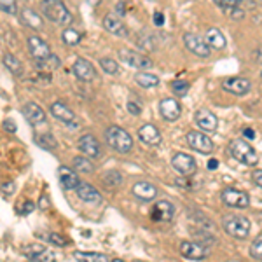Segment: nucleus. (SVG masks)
I'll return each instance as SVG.
<instances>
[{"label":"nucleus","instance_id":"1","mask_svg":"<svg viewBox=\"0 0 262 262\" xmlns=\"http://www.w3.org/2000/svg\"><path fill=\"white\" fill-rule=\"evenodd\" d=\"M40 12L44 18L56 25H70L72 23V12L67 9V6L61 0H42Z\"/></svg>","mask_w":262,"mask_h":262},{"label":"nucleus","instance_id":"2","mask_svg":"<svg viewBox=\"0 0 262 262\" xmlns=\"http://www.w3.org/2000/svg\"><path fill=\"white\" fill-rule=\"evenodd\" d=\"M105 142L107 145L114 149L119 154H128L133 149V138L126 129L119 128V126H111L105 129Z\"/></svg>","mask_w":262,"mask_h":262},{"label":"nucleus","instance_id":"3","mask_svg":"<svg viewBox=\"0 0 262 262\" xmlns=\"http://www.w3.org/2000/svg\"><path fill=\"white\" fill-rule=\"evenodd\" d=\"M229 152L236 161L247 164V166H255V164L259 163V154H257V150L245 140H232L229 143Z\"/></svg>","mask_w":262,"mask_h":262},{"label":"nucleus","instance_id":"4","mask_svg":"<svg viewBox=\"0 0 262 262\" xmlns=\"http://www.w3.org/2000/svg\"><path fill=\"white\" fill-rule=\"evenodd\" d=\"M222 227L229 236L236 239H245L250 234V221L242 215H227L222 219Z\"/></svg>","mask_w":262,"mask_h":262},{"label":"nucleus","instance_id":"5","mask_svg":"<svg viewBox=\"0 0 262 262\" xmlns=\"http://www.w3.org/2000/svg\"><path fill=\"white\" fill-rule=\"evenodd\" d=\"M119 60L122 63H126L128 67H133V69H138V70H149L150 67L154 65L149 56L137 53V51H133V49H121Z\"/></svg>","mask_w":262,"mask_h":262},{"label":"nucleus","instance_id":"6","mask_svg":"<svg viewBox=\"0 0 262 262\" xmlns=\"http://www.w3.org/2000/svg\"><path fill=\"white\" fill-rule=\"evenodd\" d=\"M184 44L192 54H196V56H200V58H208L210 53H212L206 39L198 35V33H184Z\"/></svg>","mask_w":262,"mask_h":262},{"label":"nucleus","instance_id":"7","mask_svg":"<svg viewBox=\"0 0 262 262\" xmlns=\"http://www.w3.org/2000/svg\"><path fill=\"white\" fill-rule=\"evenodd\" d=\"M171 166L175 168V171H179L182 177H192L198 170L196 159L192 156L185 154V152H177L171 158Z\"/></svg>","mask_w":262,"mask_h":262},{"label":"nucleus","instance_id":"8","mask_svg":"<svg viewBox=\"0 0 262 262\" xmlns=\"http://www.w3.org/2000/svg\"><path fill=\"white\" fill-rule=\"evenodd\" d=\"M185 140L192 150L200 152V154H210L213 150V140L203 131H189Z\"/></svg>","mask_w":262,"mask_h":262},{"label":"nucleus","instance_id":"9","mask_svg":"<svg viewBox=\"0 0 262 262\" xmlns=\"http://www.w3.org/2000/svg\"><path fill=\"white\" fill-rule=\"evenodd\" d=\"M221 200L224 205L231 206V208H247L250 205V196L245 191H238V189L226 187L221 192Z\"/></svg>","mask_w":262,"mask_h":262},{"label":"nucleus","instance_id":"10","mask_svg":"<svg viewBox=\"0 0 262 262\" xmlns=\"http://www.w3.org/2000/svg\"><path fill=\"white\" fill-rule=\"evenodd\" d=\"M27 44H28V53H30V56L33 58V60H37V61L48 60L51 54H53V53H51L49 44L44 39H40L39 35L28 37Z\"/></svg>","mask_w":262,"mask_h":262},{"label":"nucleus","instance_id":"11","mask_svg":"<svg viewBox=\"0 0 262 262\" xmlns=\"http://www.w3.org/2000/svg\"><path fill=\"white\" fill-rule=\"evenodd\" d=\"M175 217V206L171 205L170 201L161 200L156 201L154 206L150 210V219L156 222H170Z\"/></svg>","mask_w":262,"mask_h":262},{"label":"nucleus","instance_id":"12","mask_svg":"<svg viewBox=\"0 0 262 262\" xmlns=\"http://www.w3.org/2000/svg\"><path fill=\"white\" fill-rule=\"evenodd\" d=\"M194 121H196V124L200 126L201 131H206V133H215L219 128V119L217 116L208 111V108H200V111H196L194 114Z\"/></svg>","mask_w":262,"mask_h":262},{"label":"nucleus","instance_id":"13","mask_svg":"<svg viewBox=\"0 0 262 262\" xmlns=\"http://www.w3.org/2000/svg\"><path fill=\"white\" fill-rule=\"evenodd\" d=\"M222 88L231 95L236 96H245L248 91L252 90V82L247 77H229L222 82Z\"/></svg>","mask_w":262,"mask_h":262},{"label":"nucleus","instance_id":"14","mask_svg":"<svg viewBox=\"0 0 262 262\" xmlns=\"http://www.w3.org/2000/svg\"><path fill=\"white\" fill-rule=\"evenodd\" d=\"M72 72H74V75L79 81H84V82L93 81L96 75L95 67H93L86 58H75L74 65H72Z\"/></svg>","mask_w":262,"mask_h":262},{"label":"nucleus","instance_id":"15","mask_svg":"<svg viewBox=\"0 0 262 262\" xmlns=\"http://www.w3.org/2000/svg\"><path fill=\"white\" fill-rule=\"evenodd\" d=\"M159 112H161V117L164 121L173 122L180 117L182 107L175 98H163L159 101Z\"/></svg>","mask_w":262,"mask_h":262},{"label":"nucleus","instance_id":"16","mask_svg":"<svg viewBox=\"0 0 262 262\" xmlns=\"http://www.w3.org/2000/svg\"><path fill=\"white\" fill-rule=\"evenodd\" d=\"M77 147L84 156H88V158H91V159L98 158V156L101 154L100 142L96 140L93 135H82V137L77 140Z\"/></svg>","mask_w":262,"mask_h":262},{"label":"nucleus","instance_id":"17","mask_svg":"<svg viewBox=\"0 0 262 262\" xmlns=\"http://www.w3.org/2000/svg\"><path fill=\"white\" fill-rule=\"evenodd\" d=\"M131 192H133V196L140 201H152L156 196H158V187L147 180H140V182H137V184H133Z\"/></svg>","mask_w":262,"mask_h":262},{"label":"nucleus","instance_id":"18","mask_svg":"<svg viewBox=\"0 0 262 262\" xmlns=\"http://www.w3.org/2000/svg\"><path fill=\"white\" fill-rule=\"evenodd\" d=\"M180 253L189 260H201V259H206L208 250H206L203 245L196 243V242H182L180 243Z\"/></svg>","mask_w":262,"mask_h":262},{"label":"nucleus","instance_id":"19","mask_svg":"<svg viewBox=\"0 0 262 262\" xmlns=\"http://www.w3.org/2000/svg\"><path fill=\"white\" fill-rule=\"evenodd\" d=\"M103 28L107 30L108 33L116 37H128V27L124 25V21L121 19V16H116V14H107L103 18Z\"/></svg>","mask_w":262,"mask_h":262},{"label":"nucleus","instance_id":"20","mask_svg":"<svg viewBox=\"0 0 262 262\" xmlns=\"http://www.w3.org/2000/svg\"><path fill=\"white\" fill-rule=\"evenodd\" d=\"M138 137L143 143L150 147H159L163 143V137L159 133V129L156 128L154 124H143L140 129H138Z\"/></svg>","mask_w":262,"mask_h":262},{"label":"nucleus","instance_id":"21","mask_svg":"<svg viewBox=\"0 0 262 262\" xmlns=\"http://www.w3.org/2000/svg\"><path fill=\"white\" fill-rule=\"evenodd\" d=\"M21 112H23V116L27 117V121L30 122V124H33V126L46 122V112L42 111L40 105L33 103V101H28V103H25L23 108H21Z\"/></svg>","mask_w":262,"mask_h":262},{"label":"nucleus","instance_id":"22","mask_svg":"<svg viewBox=\"0 0 262 262\" xmlns=\"http://www.w3.org/2000/svg\"><path fill=\"white\" fill-rule=\"evenodd\" d=\"M75 191H77V196L81 198L84 203H90V205H100L101 203V194L96 191V187H93L91 184L81 182Z\"/></svg>","mask_w":262,"mask_h":262},{"label":"nucleus","instance_id":"23","mask_svg":"<svg viewBox=\"0 0 262 262\" xmlns=\"http://www.w3.org/2000/svg\"><path fill=\"white\" fill-rule=\"evenodd\" d=\"M49 111H51V116L56 117L58 121L65 122V124H74L75 122V114L72 112L63 101H54Z\"/></svg>","mask_w":262,"mask_h":262},{"label":"nucleus","instance_id":"24","mask_svg":"<svg viewBox=\"0 0 262 262\" xmlns=\"http://www.w3.org/2000/svg\"><path fill=\"white\" fill-rule=\"evenodd\" d=\"M19 18H21V23L27 25L32 30H40V28L44 27V19H42L33 9H30V7H23L19 12Z\"/></svg>","mask_w":262,"mask_h":262},{"label":"nucleus","instance_id":"25","mask_svg":"<svg viewBox=\"0 0 262 262\" xmlns=\"http://www.w3.org/2000/svg\"><path fill=\"white\" fill-rule=\"evenodd\" d=\"M58 173H60L61 187L65 189V191L77 189L79 184H81V180H79L77 171H75V170H70V168H67V166H61L60 170H58Z\"/></svg>","mask_w":262,"mask_h":262},{"label":"nucleus","instance_id":"26","mask_svg":"<svg viewBox=\"0 0 262 262\" xmlns=\"http://www.w3.org/2000/svg\"><path fill=\"white\" fill-rule=\"evenodd\" d=\"M205 39L208 42L210 49H215V51H222L227 46L226 37H224V33L219 30V28H208L205 33Z\"/></svg>","mask_w":262,"mask_h":262},{"label":"nucleus","instance_id":"27","mask_svg":"<svg viewBox=\"0 0 262 262\" xmlns=\"http://www.w3.org/2000/svg\"><path fill=\"white\" fill-rule=\"evenodd\" d=\"M74 259L75 262H111L105 253L100 252H75Z\"/></svg>","mask_w":262,"mask_h":262},{"label":"nucleus","instance_id":"28","mask_svg":"<svg viewBox=\"0 0 262 262\" xmlns=\"http://www.w3.org/2000/svg\"><path fill=\"white\" fill-rule=\"evenodd\" d=\"M135 81H137L138 86L142 88H156L159 86V77L154 74H150V72H138L137 75H135Z\"/></svg>","mask_w":262,"mask_h":262},{"label":"nucleus","instance_id":"29","mask_svg":"<svg viewBox=\"0 0 262 262\" xmlns=\"http://www.w3.org/2000/svg\"><path fill=\"white\" fill-rule=\"evenodd\" d=\"M2 63L12 75H23V65H21V61L14 56V54H11V53L4 54Z\"/></svg>","mask_w":262,"mask_h":262},{"label":"nucleus","instance_id":"30","mask_svg":"<svg viewBox=\"0 0 262 262\" xmlns=\"http://www.w3.org/2000/svg\"><path fill=\"white\" fill-rule=\"evenodd\" d=\"M72 166H74V170L77 173H93L95 171V166H93L91 159H86V158H82V156H75V158L72 159Z\"/></svg>","mask_w":262,"mask_h":262},{"label":"nucleus","instance_id":"31","mask_svg":"<svg viewBox=\"0 0 262 262\" xmlns=\"http://www.w3.org/2000/svg\"><path fill=\"white\" fill-rule=\"evenodd\" d=\"M82 39V33L81 32H77L75 28H65V30L61 32V40H63V44H67V46H77L79 42H81Z\"/></svg>","mask_w":262,"mask_h":262},{"label":"nucleus","instance_id":"32","mask_svg":"<svg viewBox=\"0 0 262 262\" xmlns=\"http://www.w3.org/2000/svg\"><path fill=\"white\" fill-rule=\"evenodd\" d=\"M35 142L39 143V145L42 147V149H56V140L53 138V135H49V133H46V135H37L35 137Z\"/></svg>","mask_w":262,"mask_h":262},{"label":"nucleus","instance_id":"33","mask_svg":"<svg viewBox=\"0 0 262 262\" xmlns=\"http://www.w3.org/2000/svg\"><path fill=\"white\" fill-rule=\"evenodd\" d=\"M100 67L103 69L105 74H108V75L119 74V65H117V61H114L112 58H101V60H100Z\"/></svg>","mask_w":262,"mask_h":262},{"label":"nucleus","instance_id":"34","mask_svg":"<svg viewBox=\"0 0 262 262\" xmlns=\"http://www.w3.org/2000/svg\"><path fill=\"white\" fill-rule=\"evenodd\" d=\"M103 182L108 185V187H117V185L122 184V175L119 171H107L103 177Z\"/></svg>","mask_w":262,"mask_h":262},{"label":"nucleus","instance_id":"35","mask_svg":"<svg viewBox=\"0 0 262 262\" xmlns=\"http://www.w3.org/2000/svg\"><path fill=\"white\" fill-rule=\"evenodd\" d=\"M213 2H215V6H219L226 12H232L234 9H238V7H242L239 6L242 0H213Z\"/></svg>","mask_w":262,"mask_h":262},{"label":"nucleus","instance_id":"36","mask_svg":"<svg viewBox=\"0 0 262 262\" xmlns=\"http://www.w3.org/2000/svg\"><path fill=\"white\" fill-rule=\"evenodd\" d=\"M250 255L253 257V259L262 260V234H259L252 242V245H250Z\"/></svg>","mask_w":262,"mask_h":262},{"label":"nucleus","instance_id":"37","mask_svg":"<svg viewBox=\"0 0 262 262\" xmlns=\"http://www.w3.org/2000/svg\"><path fill=\"white\" fill-rule=\"evenodd\" d=\"M171 88H173V93H175L177 96H185L191 90V84L187 81H173L171 82Z\"/></svg>","mask_w":262,"mask_h":262},{"label":"nucleus","instance_id":"38","mask_svg":"<svg viewBox=\"0 0 262 262\" xmlns=\"http://www.w3.org/2000/svg\"><path fill=\"white\" fill-rule=\"evenodd\" d=\"M42 250H44V247L42 245H39V243H33V245H28V247H23V252L25 253V257H27L28 260H32L33 257L37 255V253H40Z\"/></svg>","mask_w":262,"mask_h":262},{"label":"nucleus","instance_id":"39","mask_svg":"<svg viewBox=\"0 0 262 262\" xmlns=\"http://www.w3.org/2000/svg\"><path fill=\"white\" fill-rule=\"evenodd\" d=\"M138 46H140L142 49H149V51L156 49V42H154V39H152V35H149V33H143L140 39H138Z\"/></svg>","mask_w":262,"mask_h":262},{"label":"nucleus","instance_id":"40","mask_svg":"<svg viewBox=\"0 0 262 262\" xmlns=\"http://www.w3.org/2000/svg\"><path fill=\"white\" fill-rule=\"evenodd\" d=\"M54 260H56V255L53 252L46 250V248L32 259V262H54Z\"/></svg>","mask_w":262,"mask_h":262},{"label":"nucleus","instance_id":"41","mask_svg":"<svg viewBox=\"0 0 262 262\" xmlns=\"http://www.w3.org/2000/svg\"><path fill=\"white\" fill-rule=\"evenodd\" d=\"M48 239H49V243L54 245V247H67V245H69V239L63 238V236L58 234V232H51V234H48Z\"/></svg>","mask_w":262,"mask_h":262},{"label":"nucleus","instance_id":"42","mask_svg":"<svg viewBox=\"0 0 262 262\" xmlns=\"http://www.w3.org/2000/svg\"><path fill=\"white\" fill-rule=\"evenodd\" d=\"M14 191H16L14 182H4V184H2V198H4V200H7V198H9Z\"/></svg>","mask_w":262,"mask_h":262},{"label":"nucleus","instance_id":"43","mask_svg":"<svg viewBox=\"0 0 262 262\" xmlns=\"http://www.w3.org/2000/svg\"><path fill=\"white\" fill-rule=\"evenodd\" d=\"M126 108H128V112L133 114V116H140V114H142L140 103H138V101H135V100H129L128 103H126Z\"/></svg>","mask_w":262,"mask_h":262},{"label":"nucleus","instance_id":"44","mask_svg":"<svg viewBox=\"0 0 262 262\" xmlns=\"http://www.w3.org/2000/svg\"><path fill=\"white\" fill-rule=\"evenodd\" d=\"M33 210H35V203L30 201V200H27V201L23 203V206L19 208V213L21 215H28L30 212H33Z\"/></svg>","mask_w":262,"mask_h":262},{"label":"nucleus","instance_id":"45","mask_svg":"<svg viewBox=\"0 0 262 262\" xmlns=\"http://www.w3.org/2000/svg\"><path fill=\"white\" fill-rule=\"evenodd\" d=\"M2 11L4 12H9V14H16V12H18V9H16L14 4H12V2L7 4L6 0H2Z\"/></svg>","mask_w":262,"mask_h":262},{"label":"nucleus","instance_id":"46","mask_svg":"<svg viewBox=\"0 0 262 262\" xmlns=\"http://www.w3.org/2000/svg\"><path fill=\"white\" fill-rule=\"evenodd\" d=\"M252 180L255 185H259V187L262 189V170H255L252 173Z\"/></svg>","mask_w":262,"mask_h":262},{"label":"nucleus","instance_id":"47","mask_svg":"<svg viewBox=\"0 0 262 262\" xmlns=\"http://www.w3.org/2000/svg\"><path fill=\"white\" fill-rule=\"evenodd\" d=\"M154 25H156V27H163V25H164V16H163V12H159V11H156V12H154Z\"/></svg>","mask_w":262,"mask_h":262},{"label":"nucleus","instance_id":"48","mask_svg":"<svg viewBox=\"0 0 262 262\" xmlns=\"http://www.w3.org/2000/svg\"><path fill=\"white\" fill-rule=\"evenodd\" d=\"M4 129L9 131V133H16V124L11 119H7V121H4Z\"/></svg>","mask_w":262,"mask_h":262},{"label":"nucleus","instance_id":"49","mask_svg":"<svg viewBox=\"0 0 262 262\" xmlns=\"http://www.w3.org/2000/svg\"><path fill=\"white\" fill-rule=\"evenodd\" d=\"M229 14H231L234 19H239V18H243V16H245V11L242 9V7H238V9H234L232 12H229Z\"/></svg>","mask_w":262,"mask_h":262},{"label":"nucleus","instance_id":"50","mask_svg":"<svg viewBox=\"0 0 262 262\" xmlns=\"http://www.w3.org/2000/svg\"><path fill=\"white\" fill-rule=\"evenodd\" d=\"M243 137L248 138V140H253V138H255V133H253L252 128H243Z\"/></svg>","mask_w":262,"mask_h":262},{"label":"nucleus","instance_id":"51","mask_svg":"<svg viewBox=\"0 0 262 262\" xmlns=\"http://www.w3.org/2000/svg\"><path fill=\"white\" fill-rule=\"evenodd\" d=\"M39 206H40L42 210H46V208H48V206H49V200H48V196H46V194H44V196L40 198V203H39Z\"/></svg>","mask_w":262,"mask_h":262},{"label":"nucleus","instance_id":"52","mask_svg":"<svg viewBox=\"0 0 262 262\" xmlns=\"http://www.w3.org/2000/svg\"><path fill=\"white\" fill-rule=\"evenodd\" d=\"M217 168H219L217 159H210V161H208V170H217Z\"/></svg>","mask_w":262,"mask_h":262},{"label":"nucleus","instance_id":"53","mask_svg":"<svg viewBox=\"0 0 262 262\" xmlns=\"http://www.w3.org/2000/svg\"><path fill=\"white\" fill-rule=\"evenodd\" d=\"M86 2H88V4H91V6H96V4H98L100 0H86Z\"/></svg>","mask_w":262,"mask_h":262},{"label":"nucleus","instance_id":"54","mask_svg":"<svg viewBox=\"0 0 262 262\" xmlns=\"http://www.w3.org/2000/svg\"><path fill=\"white\" fill-rule=\"evenodd\" d=\"M112 262H124V260H122V259H116V260H112Z\"/></svg>","mask_w":262,"mask_h":262}]
</instances>
